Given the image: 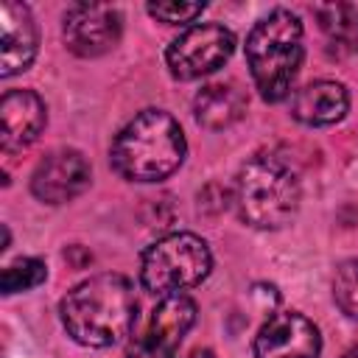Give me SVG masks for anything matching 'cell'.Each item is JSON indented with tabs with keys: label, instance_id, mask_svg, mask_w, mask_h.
Wrapping results in <instances>:
<instances>
[{
	"label": "cell",
	"instance_id": "11",
	"mask_svg": "<svg viewBox=\"0 0 358 358\" xmlns=\"http://www.w3.org/2000/svg\"><path fill=\"white\" fill-rule=\"evenodd\" d=\"M39 34L34 14L25 3H0V76L11 78L31 67L36 56Z\"/></svg>",
	"mask_w": 358,
	"mask_h": 358
},
{
	"label": "cell",
	"instance_id": "19",
	"mask_svg": "<svg viewBox=\"0 0 358 358\" xmlns=\"http://www.w3.org/2000/svg\"><path fill=\"white\" fill-rule=\"evenodd\" d=\"M185 358H215V355H213V350H193Z\"/></svg>",
	"mask_w": 358,
	"mask_h": 358
},
{
	"label": "cell",
	"instance_id": "8",
	"mask_svg": "<svg viewBox=\"0 0 358 358\" xmlns=\"http://www.w3.org/2000/svg\"><path fill=\"white\" fill-rule=\"evenodd\" d=\"M123 31V17L115 6L103 3H73L64 11L62 36L64 45L84 59H95L109 53Z\"/></svg>",
	"mask_w": 358,
	"mask_h": 358
},
{
	"label": "cell",
	"instance_id": "2",
	"mask_svg": "<svg viewBox=\"0 0 358 358\" xmlns=\"http://www.w3.org/2000/svg\"><path fill=\"white\" fill-rule=\"evenodd\" d=\"M182 126L162 109H143L115 137L109 159L129 182H162L185 162Z\"/></svg>",
	"mask_w": 358,
	"mask_h": 358
},
{
	"label": "cell",
	"instance_id": "1",
	"mask_svg": "<svg viewBox=\"0 0 358 358\" xmlns=\"http://www.w3.org/2000/svg\"><path fill=\"white\" fill-rule=\"evenodd\" d=\"M67 336L84 347H112L137 319V296L123 274H95L70 288L59 305Z\"/></svg>",
	"mask_w": 358,
	"mask_h": 358
},
{
	"label": "cell",
	"instance_id": "5",
	"mask_svg": "<svg viewBox=\"0 0 358 358\" xmlns=\"http://www.w3.org/2000/svg\"><path fill=\"white\" fill-rule=\"evenodd\" d=\"M213 268V255L204 238L193 232H171L154 241L140 260V282L154 296H173L199 285Z\"/></svg>",
	"mask_w": 358,
	"mask_h": 358
},
{
	"label": "cell",
	"instance_id": "17",
	"mask_svg": "<svg viewBox=\"0 0 358 358\" xmlns=\"http://www.w3.org/2000/svg\"><path fill=\"white\" fill-rule=\"evenodd\" d=\"M333 299L344 316L358 319V257L344 260L333 277Z\"/></svg>",
	"mask_w": 358,
	"mask_h": 358
},
{
	"label": "cell",
	"instance_id": "20",
	"mask_svg": "<svg viewBox=\"0 0 358 358\" xmlns=\"http://www.w3.org/2000/svg\"><path fill=\"white\" fill-rule=\"evenodd\" d=\"M341 358H358V347H352V350H347Z\"/></svg>",
	"mask_w": 358,
	"mask_h": 358
},
{
	"label": "cell",
	"instance_id": "13",
	"mask_svg": "<svg viewBox=\"0 0 358 358\" xmlns=\"http://www.w3.org/2000/svg\"><path fill=\"white\" fill-rule=\"evenodd\" d=\"M350 109V92L341 81L319 78L305 84L291 98V115L305 126H333Z\"/></svg>",
	"mask_w": 358,
	"mask_h": 358
},
{
	"label": "cell",
	"instance_id": "16",
	"mask_svg": "<svg viewBox=\"0 0 358 358\" xmlns=\"http://www.w3.org/2000/svg\"><path fill=\"white\" fill-rule=\"evenodd\" d=\"M48 280V266L36 257H20L14 263H8L0 274V291L3 294H20V291H31L36 285H42Z\"/></svg>",
	"mask_w": 358,
	"mask_h": 358
},
{
	"label": "cell",
	"instance_id": "4",
	"mask_svg": "<svg viewBox=\"0 0 358 358\" xmlns=\"http://www.w3.org/2000/svg\"><path fill=\"white\" fill-rule=\"evenodd\" d=\"M235 204L255 229H280L299 210V182L288 162L274 154H255L235 179Z\"/></svg>",
	"mask_w": 358,
	"mask_h": 358
},
{
	"label": "cell",
	"instance_id": "14",
	"mask_svg": "<svg viewBox=\"0 0 358 358\" xmlns=\"http://www.w3.org/2000/svg\"><path fill=\"white\" fill-rule=\"evenodd\" d=\"M246 112V95L238 84L221 81V84H207L193 101V115L204 129H229L238 123Z\"/></svg>",
	"mask_w": 358,
	"mask_h": 358
},
{
	"label": "cell",
	"instance_id": "10",
	"mask_svg": "<svg viewBox=\"0 0 358 358\" xmlns=\"http://www.w3.org/2000/svg\"><path fill=\"white\" fill-rule=\"evenodd\" d=\"M92 171L81 151L59 148L50 151L31 173V193L45 204H64L90 187Z\"/></svg>",
	"mask_w": 358,
	"mask_h": 358
},
{
	"label": "cell",
	"instance_id": "7",
	"mask_svg": "<svg viewBox=\"0 0 358 358\" xmlns=\"http://www.w3.org/2000/svg\"><path fill=\"white\" fill-rule=\"evenodd\" d=\"M196 322V302L185 294L162 296L148 322L129 338L126 358H176V350Z\"/></svg>",
	"mask_w": 358,
	"mask_h": 358
},
{
	"label": "cell",
	"instance_id": "3",
	"mask_svg": "<svg viewBox=\"0 0 358 358\" xmlns=\"http://www.w3.org/2000/svg\"><path fill=\"white\" fill-rule=\"evenodd\" d=\"M302 20L288 8H274L255 22L246 36V64L263 101L280 103L291 95L305 59Z\"/></svg>",
	"mask_w": 358,
	"mask_h": 358
},
{
	"label": "cell",
	"instance_id": "6",
	"mask_svg": "<svg viewBox=\"0 0 358 358\" xmlns=\"http://www.w3.org/2000/svg\"><path fill=\"white\" fill-rule=\"evenodd\" d=\"M235 50V36L218 22H199L182 31L165 50V64L173 78L193 81L215 73Z\"/></svg>",
	"mask_w": 358,
	"mask_h": 358
},
{
	"label": "cell",
	"instance_id": "9",
	"mask_svg": "<svg viewBox=\"0 0 358 358\" xmlns=\"http://www.w3.org/2000/svg\"><path fill=\"white\" fill-rule=\"evenodd\" d=\"M319 327L296 310L268 316L255 336V358H319Z\"/></svg>",
	"mask_w": 358,
	"mask_h": 358
},
{
	"label": "cell",
	"instance_id": "18",
	"mask_svg": "<svg viewBox=\"0 0 358 358\" xmlns=\"http://www.w3.org/2000/svg\"><path fill=\"white\" fill-rule=\"evenodd\" d=\"M204 11V3H176V0H168V3H148V14L165 25H187L193 22L199 14Z\"/></svg>",
	"mask_w": 358,
	"mask_h": 358
},
{
	"label": "cell",
	"instance_id": "12",
	"mask_svg": "<svg viewBox=\"0 0 358 358\" xmlns=\"http://www.w3.org/2000/svg\"><path fill=\"white\" fill-rule=\"evenodd\" d=\"M48 109L34 90H8L0 98V148L6 154L28 148L45 129Z\"/></svg>",
	"mask_w": 358,
	"mask_h": 358
},
{
	"label": "cell",
	"instance_id": "15",
	"mask_svg": "<svg viewBox=\"0 0 358 358\" xmlns=\"http://www.w3.org/2000/svg\"><path fill=\"white\" fill-rule=\"evenodd\" d=\"M322 31L327 39L344 50V53H358V8L350 3H327L313 8Z\"/></svg>",
	"mask_w": 358,
	"mask_h": 358
}]
</instances>
